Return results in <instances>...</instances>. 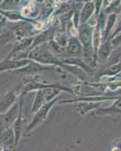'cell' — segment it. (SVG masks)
Instances as JSON below:
<instances>
[{
	"mask_svg": "<svg viewBox=\"0 0 121 151\" xmlns=\"http://www.w3.org/2000/svg\"><path fill=\"white\" fill-rule=\"evenodd\" d=\"M120 33H121V21L120 20L119 22H118V24H117V25L116 29H115V30L113 32L112 34L111 35V36H110L108 40H112L113 38H114L116 36H117V35L120 34Z\"/></svg>",
	"mask_w": 121,
	"mask_h": 151,
	"instance_id": "9c48e42d",
	"label": "cell"
},
{
	"mask_svg": "<svg viewBox=\"0 0 121 151\" xmlns=\"http://www.w3.org/2000/svg\"><path fill=\"white\" fill-rule=\"evenodd\" d=\"M71 33H72V35H73V36H77L78 35L77 30H76L74 27H72V29H71Z\"/></svg>",
	"mask_w": 121,
	"mask_h": 151,
	"instance_id": "8fae6325",
	"label": "cell"
},
{
	"mask_svg": "<svg viewBox=\"0 0 121 151\" xmlns=\"http://www.w3.org/2000/svg\"><path fill=\"white\" fill-rule=\"evenodd\" d=\"M29 12H30V10H29L28 8H25V9H23L22 14H24V15H27V14L29 13Z\"/></svg>",
	"mask_w": 121,
	"mask_h": 151,
	"instance_id": "30bf717a",
	"label": "cell"
},
{
	"mask_svg": "<svg viewBox=\"0 0 121 151\" xmlns=\"http://www.w3.org/2000/svg\"><path fill=\"white\" fill-rule=\"evenodd\" d=\"M111 45H112L114 49H116L118 47L121 45V33L116 36L114 38H113L112 40H111Z\"/></svg>",
	"mask_w": 121,
	"mask_h": 151,
	"instance_id": "ba28073f",
	"label": "cell"
},
{
	"mask_svg": "<svg viewBox=\"0 0 121 151\" xmlns=\"http://www.w3.org/2000/svg\"><path fill=\"white\" fill-rule=\"evenodd\" d=\"M102 114H108L109 116L121 115V95L118 96L114 102L107 108L99 110Z\"/></svg>",
	"mask_w": 121,
	"mask_h": 151,
	"instance_id": "7a4b0ae2",
	"label": "cell"
},
{
	"mask_svg": "<svg viewBox=\"0 0 121 151\" xmlns=\"http://www.w3.org/2000/svg\"><path fill=\"white\" fill-rule=\"evenodd\" d=\"M118 15L115 14H108L107 17V21H106L105 27L104 32H103V36H102V42L107 41L109 39L110 36H111V31L114 29L116 22L117 21Z\"/></svg>",
	"mask_w": 121,
	"mask_h": 151,
	"instance_id": "6da1fadb",
	"label": "cell"
},
{
	"mask_svg": "<svg viewBox=\"0 0 121 151\" xmlns=\"http://www.w3.org/2000/svg\"><path fill=\"white\" fill-rule=\"evenodd\" d=\"M121 73V62L116 63V64H111L107 69L105 70L104 72L101 74V76L111 78L115 76L118 75Z\"/></svg>",
	"mask_w": 121,
	"mask_h": 151,
	"instance_id": "277c9868",
	"label": "cell"
},
{
	"mask_svg": "<svg viewBox=\"0 0 121 151\" xmlns=\"http://www.w3.org/2000/svg\"><path fill=\"white\" fill-rule=\"evenodd\" d=\"M119 19L121 21V12H120V17H119Z\"/></svg>",
	"mask_w": 121,
	"mask_h": 151,
	"instance_id": "4fadbf2b",
	"label": "cell"
},
{
	"mask_svg": "<svg viewBox=\"0 0 121 151\" xmlns=\"http://www.w3.org/2000/svg\"><path fill=\"white\" fill-rule=\"evenodd\" d=\"M36 27H37V29H40L41 27H42V23H38L37 25H36Z\"/></svg>",
	"mask_w": 121,
	"mask_h": 151,
	"instance_id": "7c38bea8",
	"label": "cell"
},
{
	"mask_svg": "<svg viewBox=\"0 0 121 151\" xmlns=\"http://www.w3.org/2000/svg\"><path fill=\"white\" fill-rule=\"evenodd\" d=\"M104 12L107 15L111 14H115L118 15V14L121 12V1L120 0L111 1Z\"/></svg>",
	"mask_w": 121,
	"mask_h": 151,
	"instance_id": "5b68a950",
	"label": "cell"
},
{
	"mask_svg": "<svg viewBox=\"0 0 121 151\" xmlns=\"http://www.w3.org/2000/svg\"><path fill=\"white\" fill-rule=\"evenodd\" d=\"M94 11V3L93 2H89L86 4L84 6V10L82 12L81 15V21H85L87 19H89L92 15L93 12Z\"/></svg>",
	"mask_w": 121,
	"mask_h": 151,
	"instance_id": "52a82bcc",
	"label": "cell"
},
{
	"mask_svg": "<svg viewBox=\"0 0 121 151\" xmlns=\"http://www.w3.org/2000/svg\"><path fill=\"white\" fill-rule=\"evenodd\" d=\"M102 31H101L100 28L96 25L94 32L93 33V48H94V52L95 55H97L98 49L99 48V44L102 40Z\"/></svg>",
	"mask_w": 121,
	"mask_h": 151,
	"instance_id": "8992f818",
	"label": "cell"
},
{
	"mask_svg": "<svg viewBox=\"0 0 121 151\" xmlns=\"http://www.w3.org/2000/svg\"><path fill=\"white\" fill-rule=\"evenodd\" d=\"M113 50H114V48L111 45V40H107V41L104 42L102 45L99 46V49H98L97 54L99 55V58L103 61L107 60L109 58Z\"/></svg>",
	"mask_w": 121,
	"mask_h": 151,
	"instance_id": "3957f363",
	"label": "cell"
}]
</instances>
